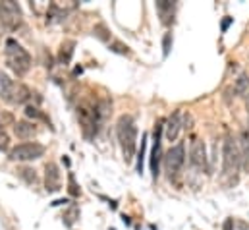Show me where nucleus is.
<instances>
[{"label":"nucleus","instance_id":"obj_10","mask_svg":"<svg viewBox=\"0 0 249 230\" xmlns=\"http://www.w3.org/2000/svg\"><path fill=\"white\" fill-rule=\"evenodd\" d=\"M45 190L49 193H54L60 190V169L56 163H49L45 167Z\"/></svg>","mask_w":249,"mask_h":230},{"label":"nucleus","instance_id":"obj_23","mask_svg":"<svg viewBox=\"0 0 249 230\" xmlns=\"http://www.w3.org/2000/svg\"><path fill=\"white\" fill-rule=\"evenodd\" d=\"M75 217H79V211H77V207H71V209L64 215V225H66V227H71V225L75 223Z\"/></svg>","mask_w":249,"mask_h":230},{"label":"nucleus","instance_id":"obj_6","mask_svg":"<svg viewBox=\"0 0 249 230\" xmlns=\"http://www.w3.org/2000/svg\"><path fill=\"white\" fill-rule=\"evenodd\" d=\"M23 23V14L18 2L14 0H4L0 2V25L8 31L19 29Z\"/></svg>","mask_w":249,"mask_h":230},{"label":"nucleus","instance_id":"obj_27","mask_svg":"<svg viewBox=\"0 0 249 230\" xmlns=\"http://www.w3.org/2000/svg\"><path fill=\"white\" fill-rule=\"evenodd\" d=\"M170 45H172V35H170V33H166V35H164V41H162L164 57H168V53H170Z\"/></svg>","mask_w":249,"mask_h":230},{"label":"nucleus","instance_id":"obj_13","mask_svg":"<svg viewBox=\"0 0 249 230\" xmlns=\"http://www.w3.org/2000/svg\"><path fill=\"white\" fill-rule=\"evenodd\" d=\"M14 134H16L19 139L27 141V139H33V137L37 135V126H35V122L19 120V122L14 124Z\"/></svg>","mask_w":249,"mask_h":230},{"label":"nucleus","instance_id":"obj_20","mask_svg":"<svg viewBox=\"0 0 249 230\" xmlns=\"http://www.w3.org/2000/svg\"><path fill=\"white\" fill-rule=\"evenodd\" d=\"M73 47H75L73 41H66V43H62V47H60V55H58L60 64H70V60H71V57H73Z\"/></svg>","mask_w":249,"mask_h":230},{"label":"nucleus","instance_id":"obj_30","mask_svg":"<svg viewBox=\"0 0 249 230\" xmlns=\"http://www.w3.org/2000/svg\"><path fill=\"white\" fill-rule=\"evenodd\" d=\"M230 23H232V18H226V19H224V21H222V31H226V29H228V25H230Z\"/></svg>","mask_w":249,"mask_h":230},{"label":"nucleus","instance_id":"obj_25","mask_svg":"<svg viewBox=\"0 0 249 230\" xmlns=\"http://www.w3.org/2000/svg\"><path fill=\"white\" fill-rule=\"evenodd\" d=\"M10 147V135L4 128H0V151H8Z\"/></svg>","mask_w":249,"mask_h":230},{"label":"nucleus","instance_id":"obj_8","mask_svg":"<svg viewBox=\"0 0 249 230\" xmlns=\"http://www.w3.org/2000/svg\"><path fill=\"white\" fill-rule=\"evenodd\" d=\"M77 120H79V126L83 130V135L87 139H93L99 132V118H97V113L95 109H89V107H79L77 109Z\"/></svg>","mask_w":249,"mask_h":230},{"label":"nucleus","instance_id":"obj_17","mask_svg":"<svg viewBox=\"0 0 249 230\" xmlns=\"http://www.w3.org/2000/svg\"><path fill=\"white\" fill-rule=\"evenodd\" d=\"M18 176H19L27 186H37V184H39V174L35 172L33 169H29V167L18 169Z\"/></svg>","mask_w":249,"mask_h":230},{"label":"nucleus","instance_id":"obj_7","mask_svg":"<svg viewBox=\"0 0 249 230\" xmlns=\"http://www.w3.org/2000/svg\"><path fill=\"white\" fill-rule=\"evenodd\" d=\"M189 165L199 174H205L209 171V157H207V147L199 137H193L189 145Z\"/></svg>","mask_w":249,"mask_h":230},{"label":"nucleus","instance_id":"obj_15","mask_svg":"<svg viewBox=\"0 0 249 230\" xmlns=\"http://www.w3.org/2000/svg\"><path fill=\"white\" fill-rule=\"evenodd\" d=\"M14 87H16V81L8 74L0 72V99H4V101L10 103V97L14 93Z\"/></svg>","mask_w":249,"mask_h":230},{"label":"nucleus","instance_id":"obj_9","mask_svg":"<svg viewBox=\"0 0 249 230\" xmlns=\"http://www.w3.org/2000/svg\"><path fill=\"white\" fill-rule=\"evenodd\" d=\"M164 126L159 122L155 126V145H153V153H151V172H153V178L157 180L159 174H160V169H159V163H160V134H162Z\"/></svg>","mask_w":249,"mask_h":230},{"label":"nucleus","instance_id":"obj_28","mask_svg":"<svg viewBox=\"0 0 249 230\" xmlns=\"http://www.w3.org/2000/svg\"><path fill=\"white\" fill-rule=\"evenodd\" d=\"M114 53H120V55H129V51H127V47H124L122 43H114L112 47H110Z\"/></svg>","mask_w":249,"mask_h":230},{"label":"nucleus","instance_id":"obj_3","mask_svg":"<svg viewBox=\"0 0 249 230\" xmlns=\"http://www.w3.org/2000/svg\"><path fill=\"white\" fill-rule=\"evenodd\" d=\"M4 57L8 68L16 74V76H25L31 68V57L29 53L16 41V39H8L4 45Z\"/></svg>","mask_w":249,"mask_h":230},{"label":"nucleus","instance_id":"obj_11","mask_svg":"<svg viewBox=\"0 0 249 230\" xmlns=\"http://www.w3.org/2000/svg\"><path fill=\"white\" fill-rule=\"evenodd\" d=\"M182 111H176L174 115L166 120V126H164V135L168 141H176L180 132L184 130V122H182Z\"/></svg>","mask_w":249,"mask_h":230},{"label":"nucleus","instance_id":"obj_21","mask_svg":"<svg viewBox=\"0 0 249 230\" xmlns=\"http://www.w3.org/2000/svg\"><path fill=\"white\" fill-rule=\"evenodd\" d=\"M25 116L27 118H33V120H43V122H49V118L43 115L37 107H33V105H27L25 107Z\"/></svg>","mask_w":249,"mask_h":230},{"label":"nucleus","instance_id":"obj_2","mask_svg":"<svg viewBox=\"0 0 249 230\" xmlns=\"http://www.w3.org/2000/svg\"><path fill=\"white\" fill-rule=\"evenodd\" d=\"M116 137H118V143L122 147L124 159L125 161H131L133 155H135V149H137V126H135V120L131 116L122 115L118 118Z\"/></svg>","mask_w":249,"mask_h":230},{"label":"nucleus","instance_id":"obj_5","mask_svg":"<svg viewBox=\"0 0 249 230\" xmlns=\"http://www.w3.org/2000/svg\"><path fill=\"white\" fill-rule=\"evenodd\" d=\"M45 145L39 143V141H25V143H19L16 147L10 149L8 157L10 161L14 163H29V161H37L45 155Z\"/></svg>","mask_w":249,"mask_h":230},{"label":"nucleus","instance_id":"obj_29","mask_svg":"<svg viewBox=\"0 0 249 230\" xmlns=\"http://www.w3.org/2000/svg\"><path fill=\"white\" fill-rule=\"evenodd\" d=\"M70 203V199H58V201H54L53 203V207H58V205H68Z\"/></svg>","mask_w":249,"mask_h":230},{"label":"nucleus","instance_id":"obj_4","mask_svg":"<svg viewBox=\"0 0 249 230\" xmlns=\"http://www.w3.org/2000/svg\"><path fill=\"white\" fill-rule=\"evenodd\" d=\"M184 165H186V145L180 141V143L172 145L164 155V171L172 182L180 178Z\"/></svg>","mask_w":249,"mask_h":230},{"label":"nucleus","instance_id":"obj_24","mask_svg":"<svg viewBox=\"0 0 249 230\" xmlns=\"http://www.w3.org/2000/svg\"><path fill=\"white\" fill-rule=\"evenodd\" d=\"M68 182H70V188H68V190H70V193H71L73 197H79V195H81V190H79V186L75 184L73 174H70V176H68Z\"/></svg>","mask_w":249,"mask_h":230},{"label":"nucleus","instance_id":"obj_31","mask_svg":"<svg viewBox=\"0 0 249 230\" xmlns=\"http://www.w3.org/2000/svg\"><path fill=\"white\" fill-rule=\"evenodd\" d=\"M0 41H2V25H0Z\"/></svg>","mask_w":249,"mask_h":230},{"label":"nucleus","instance_id":"obj_12","mask_svg":"<svg viewBox=\"0 0 249 230\" xmlns=\"http://www.w3.org/2000/svg\"><path fill=\"white\" fill-rule=\"evenodd\" d=\"M157 12L160 16V21L164 25H170L174 21V14H176V2H170V0H159L157 4Z\"/></svg>","mask_w":249,"mask_h":230},{"label":"nucleus","instance_id":"obj_18","mask_svg":"<svg viewBox=\"0 0 249 230\" xmlns=\"http://www.w3.org/2000/svg\"><path fill=\"white\" fill-rule=\"evenodd\" d=\"M110 109H112V105H110V101H108V99H101V101L97 103L95 113H97V118H99V124H103V122L108 118Z\"/></svg>","mask_w":249,"mask_h":230},{"label":"nucleus","instance_id":"obj_16","mask_svg":"<svg viewBox=\"0 0 249 230\" xmlns=\"http://www.w3.org/2000/svg\"><path fill=\"white\" fill-rule=\"evenodd\" d=\"M240 151H242V165L244 169L249 172V130L242 132V137H240Z\"/></svg>","mask_w":249,"mask_h":230},{"label":"nucleus","instance_id":"obj_1","mask_svg":"<svg viewBox=\"0 0 249 230\" xmlns=\"http://www.w3.org/2000/svg\"><path fill=\"white\" fill-rule=\"evenodd\" d=\"M242 169V151H240V143L228 135L224 139V147H222V180L232 186L238 182V174Z\"/></svg>","mask_w":249,"mask_h":230},{"label":"nucleus","instance_id":"obj_14","mask_svg":"<svg viewBox=\"0 0 249 230\" xmlns=\"http://www.w3.org/2000/svg\"><path fill=\"white\" fill-rule=\"evenodd\" d=\"M31 89L27 87V85H23V83H16V87H14V93H12V97H10V103L12 105H23V103H27L29 99H31Z\"/></svg>","mask_w":249,"mask_h":230},{"label":"nucleus","instance_id":"obj_26","mask_svg":"<svg viewBox=\"0 0 249 230\" xmlns=\"http://www.w3.org/2000/svg\"><path fill=\"white\" fill-rule=\"evenodd\" d=\"M105 33H108L105 25H97V27H95V35H97V37H99L101 41H108V37H107Z\"/></svg>","mask_w":249,"mask_h":230},{"label":"nucleus","instance_id":"obj_22","mask_svg":"<svg viewBox=\"0 0 249 230\" xmlns=\"http://www.w3.org/2000/svg\"><path fill=\"white\" fill-rule=\"evenodd\" d=\"M145 149H147V134L141 137V149H139V159H137V172L143 174V159H145Z\"/></svg>","mask_w":249,"mask_h":230},{"label":"nucleus","instance_id":"obj_19","mask_svg":"<svg viewBox=\"0 0 249 230\" xmlns=\"http://www.w3.org/2000/svg\"><path fill=\"white\" fill-rule=\"evenodd\" d=\"M234 91H236L240 97H248L249 95V76L248 74H240V77L236 79Z\"/></svg>","mask_w":249,"mask_h":230}]
</instances>
